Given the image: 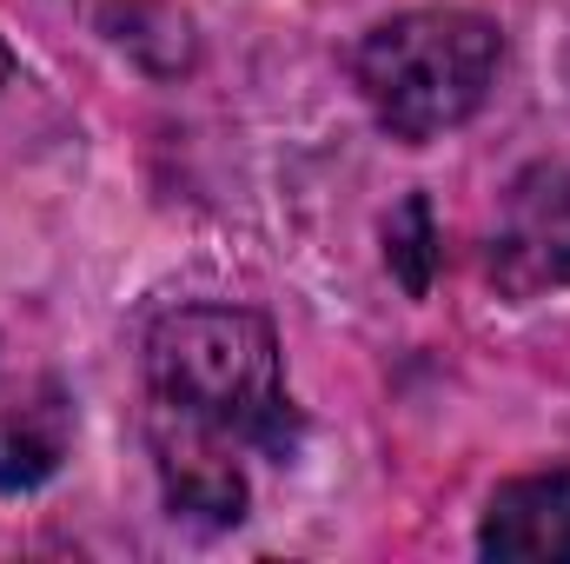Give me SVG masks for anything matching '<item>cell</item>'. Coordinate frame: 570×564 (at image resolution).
Returning a JSON list of instances; mask_svg holds the SVG:
<instances>
[{
  "instance_id": "1",
  "label": "cell",
  "mask_w": 570,
  "mask_h": 564,
  "mask_svg": "<svg viewBox=\"0 0 570 564\" xmlns=\"http://www.w3.org/2000/svg\"><path fill=\"white\" fill-rule=\"evenodd\" d=\"M153 458L173 518L233 525L246 518L239 451L292 458L298 412L285 399L279 339L246 305H179L146 332Z\"/></svg>"
},
{
  "instance_id": "2",
  "label": "cell",
  "mask_w": 570,
  "mask_h": 564,
  "mask_svg": "<svg viewBox=\"0 0 570 564\" xmlns=\"http://www.w3.org/2000/svg\"><path fill=\"white\" fill-rule=\"evenodd\" d=\"M498 67H504V33L464 7H419L379 20L352 54V80L365 107L392 140L412 146L464 127L491 100Z\"/></svg>"
},
{
  "instance_id": "3",
  "label": "cell",
  "mask_w": 570,
  "mask_h": 564,
  "mask_svg": "<svg viewBox=\"0 0 570 564\" xmlns=\"http://www.w3.org/2000/svg\"><path fill=\"white\" fill-rule=\"evenodd\" d=\"M484 280L504 299H538L570 285V173L564 166H524L491 220L484 240Z\"/></svg>"
},
{
  "instance_id": "4",
  "label": "cell",
  "mask_w": 570,
  "mask_h": 564,
  "mask_svg": "<svg viewBox=\"0 0 570 564\" xmlns=\"http://www.w3.org/2000/svg\"><path fill=\"white\" fill-rule=\"evenodd\" d=\"M478 552L504 564H570V465L498 485L478 525Z\"/></svg>"
},
{
  "instance_id": "5",
  "label": "cell",
  "mask_w": 570,
  "mask_h": 564,
  "mask_svg": "<svg viewBox=\"0 0 570 564\" xmlns=\"http://www.w3.org/2000/svg\"><path fill=\"white\" fill-rule=\"evenodd\" d=\"M67 458V406L60 392L0 406V492H33Z\"/></svg>"
},
{
  "instance_id": "6",
  "label": "cell",
  "mask_w": 570,
  "mask_h": 564,
  "mask_svg": "<svg viewBox=\"0 0 570 564\" xmlns=\"http://www.w3.org/2000/svg\"><path fill=\"white\" fill-rule=\"evenodd\" d=\"M385 260H392V273L405 280L412 299L431 292V273H438V226H431V206L419 193L392 213V226H385Z\"/></svg>"
},
{
  "instance_id": "7",
  "label": "cell",
  "mask_w": 570,
  "mask_h": 564,
  "mask_svg": "<svg viewBox=\"0 0 570 564\" xmlns=\"http://www.w3.org/2000/svg\"><path fill=\"white\" fill-rule=\"evenodd\" d=\"M7 74H13V54H7V47H0V87H7Z\"/></svg>"
}]
</instances>
